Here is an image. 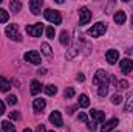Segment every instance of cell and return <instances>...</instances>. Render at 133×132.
<instances>
[{"label":"cell","instance_id":"10","mask_svg":"<svg viewBox=\"0 0 133 132\" xmlns=\"http://www.w3.org/2000/svg\"><path fill=\"white\" fill-rule=\"evenodd\" d=\"M119 65H121V71L124 73V75H129L130 71L133 70V61L132 59H122L121 62H119Z\"/></svg>","mask_w":133,"mask_h":132},{"label":"cell","instance_id":"35","mask_svg":"<svg viewBox=\"0 0 133 132\" xmlns=\"http://www.w3.org/2000/svg\"><path fill=\"white\" fill-rule=\"evenodd\" d=\"M3 113H5V103L0 101V115H3Z\"/></svg>","mask_w":133,"mask_h":132},{"label":"cell","instance_id":"41","mask_svg":"<svg viewBox=\"0 0 133 132\" xmlns=\"http://www.w3.org/2000/svg\"><path fill=\"white\" fill-rule=\"evenodd\" d=\"M0 2H2V0H0Z\"/></svg>","mask_w":133,"mask_h":132},{"label":"cell","instance_id":"25","mask_svg":"<svg viewBox=\"0 0 133 132\" xmlns=\"http://www.w3.org/2000/svg\"><path fill=\"white\" fill-rule=\"evenodd\" d=\"M42 53L45 56H51V47H50V44H46V42L42 44Z\"/></svg>","mask_w":133,"mask_h":132},{"label":"cell","instance_id":"14","mask_svg":"<svg viewBox=\"0 0 133 132\" xmlns=\"http://www.w3.org/2000/svg\"><path fill=\"white\" fill-rule=\"evenodd\" d=\"M45 106H46V101L45 99H42V98H36L33 101V109H34V112H42L43 109H45Z\"/></svg>","mask_w":133,"mask_h":132},{"label":"cell","instance_id":"2","mask_svg":"<svg viewBox=\"0 0 133 132\" xmlns=\"http://www.w3.org/2000/svg\"><path fill=\"white\" fill-rule=\"evenodd\" d=\"M43 16H45V19H46L48 22H51V23H54V25H61V23H62V16H61L57 11H54V9H45Z\"/></svg>","mask_w":133,"mask_h":132},{"label":"cell","instance_id":"39","mask_svg":"<svg viewBox=\"0 0 133 132\" xmlns=\"http://www.w3.org/2000/svg\"><path fill=\"white\" fill-rule=\"evenodd\" d=\"M132 25H133V17H132Z\"/></svg>","mask_w":133,"mask_h":132},{"label":"cell","instance_id":"9","mask_svg":"<svg viewBox=\"0 0 133 132\" xmlns=\"http://www.w3.org/2000/svg\"><path fill=\"white\" fill-rule=\"evenodd\" d=\"M118 124H119V120H118V118H111V120H108V121H105V123L102 124L101 132H110L111 129H115Z\"/></svg>","mask_w":133,"mask_h":132},{"label":"cell","instance_id":"33","mask_svg":"<svg viewBox=\"0 0 133 132\" xmlns=\"http://www.w3.org/2000/svg\"><path fill=\"white\" fill-rule=\"evenodd\" d=\"M6 101H8V104H11V106H14V104L17 103V97H14V95H9V97L6 98Z\"/></svg>","mask_w":133,"mask_h":132},{"label":"cell","instance_id":"5","mask_svg":"<svg viewBox=\"0 0 133 132\" xmlns=\"http://www.w3.org/2000/svg\"><path fill=\"white\" fill-rule=\"evenodd\" d=\"M90 20H91V13H90V9H88L87 6H82V8L79 9V23H81V25H87Z\"/></svg>","mask_w":133,"mask_h":132},{"label":"cell","instance_id":"16","mask_svg":"<svg viewBox=\"0 0 133 132\" xmlns=\"http://www.w3.org/2000/svg\"><path fill=\"white\" fill-rule=\"evenodd\" d=\"M124 110H125V112H132V110H133V92L129 95V97H127V99H125Z\"/></svg>","mask_w":133,"mask_h":132},{"label":"cell","instance_id":"23","mask_svg":"<svg viewBox=\"0 0 133 132\" xmlns=\"http://www.w3.org/2000/svg\"><path fill=\"white\" fill-rule=\"evenodd\" d=\"M59 40H61V44H62V45H68V44H70V34H68L65 30H64V31L61 33Z\"/></svg>","mask_w":133,"mask_h":132},{"label":"cell","instance_id":"17","mask_svg":"<svg viewBox=\"0 0 133 132\" xmlns=\"http://www.w3.org/2000/svg\"><path fill=\"white\" fill-rule=\"evenodd\" d=\"M9 89H11V84H9V81H8L6 78L0 76V90H2V92H8Z\"/></svg>","mask_w":133,"mask_h":132},{"label":"cell","instance_id":"22","mask_svg":"<svg viewBox=\"0 0 133 132\" xmlns=\"http://www.w3.org/2000/svg\"><path fill=\"white\" fill-rule=\"evenodd\" d=\"M43 90H45V93H46V95H50V97L57 93V87H56V86H53V84H48Z\"/></svg>","mask_w":133,"mask_h":132},{"label":"cell","instance_id":"19","mask_svg":"<svg viewBox=\"0 0 133 132\" xmlns=\"http://www.w3.org/2000/svg\"><path fill=\"white\" fill-rule=\"evenodd\" d=\"M9 8H11V11H12V13H19V11L22 9V3H20L19 0H11Z\"/></svg>","mask_w":133,"mask_h":132},{"label":"cell","instance_id":"27","mask_svg":"<svg viewBox=\"0 0 133 132\" xmlns=\"http://www.w3.org/2000/svg\"><path fill=\"white\" fill-rule=\"evenodd\" d=\"M45 34H46L50 39H54V34H56L54 27H46V28H45Z\"/></svg>","mask_w":133,"mask_h":132},{"label":"cell","instance_id":"15","mask_svg":"<svg viewBox=\"0 0 133 132\" xmlns=\"http://www.w3.org/2000/svg\"><path fill=\"white\" fill-rule=\"evenodd\" d=\"M113 19H115V22H116L118 25H122V23L127 20V16H125V13H124V11H118V13L115 14V17H113Z\"/></svg>","mask_w":133,"mask_h":132},{"label":"cell","instance_id":"8","mask_svg":"<svg viewBox=\"0 0 133 132\" xmlns=\"http://www.w3.org/2000/svg\"><path fill=\"white\" fill-rule=\"evenodd\" d=\"M105 59H107V62L111 64V65L116 64V62L119 61V51H118V50H113V48L108 50V51L105 53Z\"/></svg>","mask_w":133,"mask_h":132},{"label":"cell","instance_id":"37","mask_svg":"<svg viewBox=\"0 0 133 132\" xmlns=\"http://www.w3.org/2000/svg\"><path fill=\"white\" fill-rule=\"evenodd\" d=\"M77 81H81V82H84V81H85V76H84L82 73H79V75H77Z\"/></svg>","mask_w":133,"mask_h":132},{"label":"cell","instance_id":"18","mask_svg":"<svg viewBox=\"0 0 133 132\" xmlns=\"http://www.w3.org/2000/svg\"><path fill=\"white\" fill-rule=\"evenodd\" d=\"M0 126L5 132H16V126L11 121H3V123H0Z\"/></svg>","mask_w":133,"mask_h":132},{"label":"cell","instance_id":"7","mask_svg":"<svg viewBox=\"0 0 133 132\" xmlns=\"http://www.w3.org/2000/svg\"><path fill=\"white\" fill-rule=\"evenodd\" d=\"M43 31V25L42 23H34V25H28L26 27V33L33 37H40Z\"/></svg>","mask_w":133,"mask_h":132},{"label":"cell","instance_id":"40","mask_svg":"<svg viewBox=\"0 0 133 132\" xmlns=\"http://www.w3.org/2000/svg\"><path fill=\"white\" fill-rule=\"evenodd\" d=\"M50 132H54V131H50Z\"/></svg>","mask_w":133,"mask_h":132},{"label":"cell","instance_id":"29","mask_svg":"<svg viewBox=\"0 0 133 132\" xmlns=\"http://www.w3.org/2000/svg\"><path fill=\"white\" fill-rule=\"evenodd\" d=\"M121 101H122V97L118 95V93H115V95L111 97V103H113V104H121Z\"/></svg>","mask_w":133,"mask_h":132},{"label":"cell","instance_id":"11","mask_svg":"<svg viewBox=\"0 0 133 132\" xmlns=\"http://www.w3.org/2000/svg\"><path fill=\"white\" fill-rule=\"evenodd\" d=\"M50 121H51L56 128H61V126H62V115H61V112H59V110L51 112V115H50Z\"/></svg>","mask_w":133,"mask_h":132},{"label":"cell","instance_id":"30","mask_svg":"<svg viewBox=\"0 0 133 132\" xmlns=\"http://www.w3.org/2000/svg\"><path fill=\"white\" fill-rule=\"evenodd\" d=\"M116 86H118V89L124 90V89H127V87H129V82H127V81H118V82H116Z\"/></svg>","mask_w":133,"mask_h":132},{"label":"cell","instance_id":"36","mask_svg":"<svg viewBox=\"0 0 133 132\" xmlns=\"http://www.w3.org/2000/svg\"><path fill=\"white\" fill-rule=\"evenodd\" d=\"M36 132H46L45 131V126H43V124H39L37 129H36Z\"/></svg>","mask_w":133,"mask_h":132},{"label":"cell","instance_id":"13","mask_svg":"<svg viewBox=\"0 0 133 132\" xmlns=\"http://www.w3.org/2000/svg\"><path fill=\"white\" fill-rule=\"evenodd\" d=\"M40 9H42V0H30V11L33 14H40Z\"/></svg>","mask_w":133,"mask_h":132},{"label":"cell","instance_id":"26","mask_svg":"<svg viewBox=\"0 0 133 132\" xmlns=\"http://www.w3.org/2000/svg\"><path fill=\"white\" fill-rule=\"evenodd\" d=\"M64 97H65L66 99L73 98V97H74V89H73V87H66L65 92H64Z\"/></svg>","mask_w":133,"mask_h":132},{"label":"cell","instance_id":"1","mask_svg":"<svg viewBox=\"0 0 133 132\" xmlns=\"http://www.w3.org/2000/svg\"><path fill=\"white\" fill-rule=\"evenodd\" d=\"M105 31H107V23L98 22V23H95V25L88 30V36H91V37H101V36H104Z\"/></svg>","mask_w":133,"mask_h":132},{"label":"cell","instance_id":"31","mask_svg":"<svg viewBox=\"0 0 133 132\" xmlns=\"http://www.w3.org/2000/svg\"><path fill=\"white\" fill-rule=\"evenodd\" d=\"M9 118L11 120H20V113L16 112V110H12V112H9Z\"/></svg>","mask_w":133,"mask_h":132},{"label":"cell","instance_id":"3","mask_svg":"<svg viewBox=\"0 0 133 132\" xmlns=\"http://www.w3.org/2000/svg\"><path fill=\"white\" fill-rule=\"evenodd\" d=\"M5 34L11 39V40H22V36L19 33V27L16 25V23H11V25H8L6 28H5Z\"/></svg>","mask_w":133,"mask_h":132},{"label":"cell","instance_id":"4","mask_svg":"<svg viewBox=\"0 0 133 132\" xmlns=\"http://www.w3.org/2000/svg\"><path fill=\"white\" fill-rule=\"evenodd\" d=\"M93 82L96 86H108V73L105 70H98L93 78Z\"/></svg>","mask_w":133,"mask_h":132},{"label":"cell","instance_id":"21","mask_svg":"<svg viewBox=\"0 0 133 132\" xmlns=\"http://www.w3.org/2000/svg\"><path fill=\"white\" fill-rule=\"evenodd\" d=\"M79 106H81V107H88V106H90V99H88V97H87L85 93L79 95Z\"/></svg>","mask_w":133,"mask_h":132},{"label":"cell","instance_id":"32","mask_svg":"<svg viewBox=\"0 0 133 132\" xmlns=\"http://www.w3.org/2000/svg\"><path fill=\"white\" fill-rule=\"evenodd\" d=\"M96 124H98L96 121H87V128H88L90 131H96V128H98Z\"/></svg>","mask_w":133,"mask_h":132},{"label":"cell","instance_id":"6","mask_svg":"<svg viewBox=\"0 0 133 132\" xmlns=\"http://www.w3.org/2000/svg\"><path fill=\"white\" fill-rule=\"evenodd\" d=\"M23 59L26 61V62H31L34 65H39L40 62H42V59H40V55L37 53V51H26L25 55H23Z\"/></svg>","mask_w":133,"mask_h":132},{"label":"cell","instance_id":"34","mask_svg":"<svg viewBox=\"0 0 133 132\" xmlns=\"http://www.w3.org/2000/svg\"><path fill=\"white\" fill-rule=\"evenodd\" d=\"M77 118H79V121H84V123H87V121H88V117H87V113H84V112H81Z\"/></svg>","mask_w":133,"mask_h":132},{"label":"cell","instance_id":"12","mask_svg":"<svg viewBox=\"0 0 133 132\" xmlns=\"http://www.w3.org/2000/svg\"><path fill=\"white\" fill-rule=\"evenodd\" d=\"M90 115H91L93 121H96V123H104V120H105V113L98 110V109H91Z\"/></svg>","mask_w":133,"mask_h":132},{"label":"cell","instance_id":"42","mask_svg":"<svg viewBox=\"0 0 133 132\" xmlns=\"http://www.w3.org/2000/svg\"><path fill=\"white\" fill-rule=\"evenodd\" d=\"M0 128H2V126H0Z\"/></svg>","mask_w":133,"mask_h":132},{"label":"cell","instance_id":"24","mask_svg":"<svg viewBox=\"0 0 133 132\" xmlns=\"http://www.w3.org/2000/svg\"><path fill=\"white\" fill-rule=\"evenodd\" d=\"M8 20H9V14H8L5 9L0 8V23H6Z\"/></svg>","mask_w":133,"mask_h":132},{"label":"cell","instance_id":"20","mask_svg":"<svg viewBox=\"0 0 133 132\" xmlns=\"http://www.w3.org/2000/svg\"><path fill=\"white\" fill-rule=\"evenodd\" d=\"M39 92H42V84L39 81H33L31 82V93L33 95H37Z\"/></svg>","mask_w":133,"mask_h":132},{"label":"cell","instance_id":"28","mask_svg":"<svg viewBox=\"0 0 133 132\" xmlns=\"http://www.w3.org/2000/svg\"><path fill=\"white\" fill-rule=\"evenodd\" d=\"M99 97H105L108 93V86H99V90H98Z\"/></svg>","mask_w":133,"mask_h":132},{"label":"cell","instance_id":"38","mask_svg":"<svg viewBox=\"0 0 133 132\" xmlns=\"http://www.w3.org/2000/svg\"><path fill=\"white\" fill-rule=\"evenodd\" d=\"M23 132H33V131H31V129H28V128H26V129H23Z\"/></svg>","mask_w":133,"mask_h":132}]
</instances>
